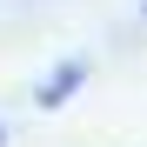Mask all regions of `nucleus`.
<instances>
[{
    "label": "nucleus",
    "instance_id": "obj_1",
    "mask_svg": "<svg viewBox=\"0 0 147 147\" xmlns=\"http://www.w3.org/2000/svg\"><path fill=\"white\" fill-rule=\"evenodd\" d=\"M74 87H80V67H60L54 80L40 87V100H47V107H60V94H74Z\"/></svg>",
    "mask_w": 147,
    "mask_h": 147
}]
</instances>
